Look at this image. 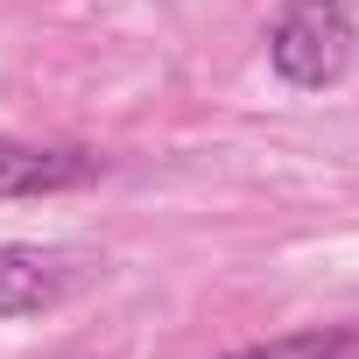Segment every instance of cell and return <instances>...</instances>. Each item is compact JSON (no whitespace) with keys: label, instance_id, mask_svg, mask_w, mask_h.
<instances>
[{"label":"cell","instance_id":"1","mask_svg":"<svg viewBox=\"0 0 359 359\" xmlns=\"http://www.w3.org/2000/svg\"><path fill=\"white\" fill-rule=\"evenodd\" d=\"M359 29L345 0H282V15L268 22V71L296 92H324L352 71Z\"/></svg>","mask_w":359,"mask_h":359},{"label":"cell","instance_id":"2","mask_svg":"<svg viewBox=\"0 0 359 359\" xmlns=\"http://www.w3.org/2000/svg\"><path fill=\"white\" fill-rule=\"evenodd\" d=\"M106 162L92 148L71 141H22V134H0V198H57L92 184Z\"/></svg>","mask_w":359,"mask_h":359},{"label":"cell","instance_id":"3","mask_svg":"<svg viewBox=\"0 0 359 359\" xmlns=\"http://www.w3.org/2000/svg\"><path fill=\"white\" fill-rule=\"evenodd\" d=\"M78 289V261L57 247H29L8 240L0 247V317H43Z\"/></svg>","mask_w":359,"mask_h":359},{"label":"cell","instance_id":"4","mask_svg":"<svg viewBox=\"0 0 359 359\" xmlns=\"http://www.w3.org/2000/svg\"><path fill=\"white\" fill-rule=\"evenodd\" d=\"M226 359H359V324H310V331H289L268 345H240Z\"/></svg>","mask_w":359,"mask_h":359}]
</instances>
